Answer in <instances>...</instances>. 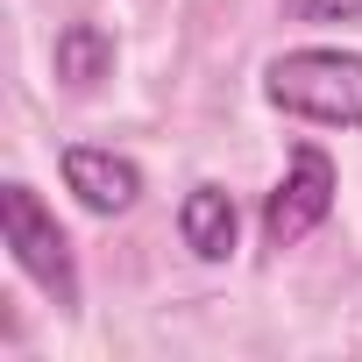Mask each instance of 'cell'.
<instances>
[{
  "label": "cell",
  "mask_w": 362,
  "mask_h": 362,
  "mask_svg": "<svg viewBox=\"0 0 362 362\" xmlns=\"http://www.w3.org/2000/svg\"><path fill=\"white\" fill-rule=\"evenodd\" d=\"M270 107L327 128H362V57L355 50H291L263 78Z\"/></svg>",
  "instance_id": "obj_1"
},
{
  "label": "cell",
  "mask_w": 362,
  "mask_h": 362,
  "mask_svg": "<svg viewBox=\"0 0 362 362\" xmlns=\"http://www.w3.org/2000/svg\"><path fill=\"white\" fill-rule=\"evenodd\" d=\"M0 228H8V249H15V263L57 298V305H78V270H71V242H64V228L43 214V199L22 185H0Z\"/></svg>",
  "instance_id": "obj_2"
},
{
  "label": "cell",
  "mask_w": 362,
  "mask_h": 362,
  "mask_svg": "<svg viewBox=\"0 0 362 362\" xmlns=\"http://www.w3.org/2000/svg\"><path fill=\"white\" fill-rule=\"evenodd\" d=\"M327 206H334V163H327V149L305 142V149H291L277 192L263 199V242H270V249L305 242V235L327 221Z\"/></svg>",
  "instance_id": "obj_3"
},
{
  "label": "cell",
  "mask_w": 362,
  "mask_h": 362,
  "mask_svg": "<svg viewBox=\"0 0 362 362\" xmlns=\"http://www.w3.org/2000/svg\"><path fill=\"white\" fill-rule=\"evenodd\" d=\"M64 185H71L93 214H128V206L142 199V170H135L128 156H114V149L78 142V149H64Z\"/></svg>",
  "instance_id": "obj_4"
},
{
  "label": "cell",
  "mask_w": 362,
  "mask_h": 362,
  "mask_svg": "<svg viewBox=\"0 0 362 362\" xmlns=\"http://www.w3.org/2000/svg\"><path fill=\"white\" fill-rule=\"evenodd\" d=\"M235 199L221 192V185H192L185 192V206H177V235H185V249L192 256H206V263H221V256H235Z\"/></svg>",
  "instance_id": "obj_5"
},
{
  "label": "cell",
  "mask_w": 362,
  "mask_h": 362,
  "mask_svg": "<svg viewBox=\"0 0 362 362\" xmlns=\"http://www.w3.org/2000/svg\"><path fill=\"white\" fill-rule=\"evenodd\" d=\"M107 71H114V36H107L100 22H71V29L57 36V78H64L71 93H93Z\"/></svg>",
  "instance_id": "obj_6"
},
{
  "label": "cell",
  "mask_w": 362,
  "mask_h": 362,
  "mask_svg": "<svg viewBox=\"0 0 362 362\" xmlns=\"http://www.w3.org/2000/svg\"><path fill=\"white\" fill-rule=\"evenodd\" d=\"M284 15L291 22H355L362 0H284Z\"/></svg>",
  "instance_id": "obj_7"
}]
</instances>
